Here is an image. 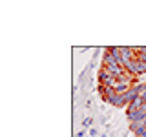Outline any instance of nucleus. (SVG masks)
Returning <instances> with one entry per match:
<instances>
[{
    "label": "nucleus",
    "instance_id": "1",
    "mask_svg": "<svg viewBox=\"0 0 146 137\" xmlns=\"http://www.w3.org/2000/svg\"><path fill=\"white\" fill-rule=\"evenodd\" d=\"M122 97H124V102H126V108H128V104H131L133 100H137L141 97V93H139V90H137L135 86H131V90H128L126 93H122Z\"/></svg>",
    "mask_w": 146,
    "mask_h": 137
},
{
    "label": "nucleus",
    "instance_id": "2",
    "mask_svg": "<svg viewBox=\"0 0 146 137\" xmlns=\"http://www.w3.org/2000/svg\"><path fill=\"white\" fill-rule=\"evenodd\" d=\"M143 104H144V100L141 99V97L137 99V100H133L131 104H128V108H126V115H128V113H135V112H139V110L143 108Z\"/></svg>",
    "mask_w": 146,
    "mask_h": 137
},
{
    "label": "nucleus",
    "instance_id": "3",
    "mask_svg": "<svg viewBox=\"0 0 146 137\" xmlns=\"http://www.w3.org/2000/svg\"><path fill=\"white\" fill-rule=\"evenodd\" d=\"M110 104H113V106L117 108H126V102H124V97H122L121 93H115L111 99H110Z\"/></svg>",
    "mask_w": 146,
    "mask_h": 137
},
{
    "label": "nucleus",
    "instance_id": "4",
    "mask_svg": "<svg viewBox=\"0 0 146 137\" xmlns=\"http://www.w3.org/2000/svg\"><path fill=\"white\" fill-rule=\"evenodd\" d=\"M141 128H146V126H144V121H135V122H130V130H131V132H137V130H141Z\"/></svg>",
    "mask_w": 146,
    "mask_h": 137
},
{
    "label": "nucleus",
    "instance_id": "5",
    "mask_svg": "<svg viewBox=\"0 0 146 137\" xmlns=\"http://www.w3.org/2000/svg\"><path fill=\"white\" fill-rule=\"evenodd\" d=\"M144 73H146V64L137 61V75H144Z\"/></svg>",
    "mask_w": 146,
    "mask_h": 137
},
{
    "label": "nucleus",
    "instance_id": "6",
    "mask_svg": "<svg viewBox=\"0 0 146 137\" xmlns=\"http://www.w3.org/2000/svg\"><path fill=\"white\" fill-rule=\"evenodd\" d=\"M82 124H84V126H90V124H91V119H90V117L84 119V121H82Z\"/></svg>",
    "mask_w": 146,
    "mask_h": 137
},
{
    "label": "nucleus",
    "instance_id": "7",
    "mask_svg": "<svg viewBox=\"0 0 146 137\" xmlns=\"http://www.w3.org/2000/svg\"><path fill=\"white\" fill-rule=\"evenodd\" d=\"M141 99H143L144 102H146V91H144V93H141Z\"/></svg>",
    "mask_w": 146,
    "mask_h": 137
},
{
    "label": "nucleus",
    "instance_id": "8",
    "mask_svg": "<svg viewBox=\"0 0 146 137\" xmlns=\"http://www.w3.org/2000/svg\"><path fill=\"white\" fill-rule=\"evenodd\" d=\"M144 126H146V119H144Z\"/></svg>",
    "mask_w": 146,
    "mask_h": 137
}]
</instances>
